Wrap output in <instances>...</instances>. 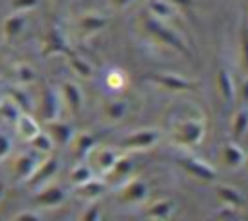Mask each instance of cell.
<instances>
[{
  "label": "cell",
  "instance_id": "27",
  "mask_svg": "<svg viewBox=\"0 0 248 221\" xmlns=\"http://www.w3.org/2000/svg\"><path fill=\"white\" fill-rule=\"evenodd\" d=\"M215 192H217V196L227 204V205H234V207H240L242 204H244V198H242V194L238 192V190H234V188H231V186H217L215 188Z\"/></svg>",
  "mask_w": 248,
  "mask_h": 221
},
{
  "label": "cell",
  "instance_id": "14",
  "mask_svg": "<svg viewBox=\"0 0 248 221\" xmlns=\"http://www.w3.org/2000/svg\"><path fill=\"white\" fill-rule=\"evenodd\" d=\"M60 52H70L68 45H66V39L64 35L60 33L58 27H52L46 37H45V45H43V54L45 56H50V54H60Z\"/></svg>",
  "mask_w": 248,
  "mask_h": 221
},
{
  "label": "cell",
  "instance_id": "41",
  "mask_svg": "<svg viewBox=\"0 0 248 221\" xmlns=\"http://www.w3.org/2000/svg\"><path fill=\"white\" fill-rule=\"evenodd\" d=\"M176 8H190L194 4V0H170Z\"/></svg>",
  "mask_w": 248,
  "mask_h": 221
},
{
  "label": "cell",
  "instance_id": "33",
  "mask_svg": "<svg viewBox=\"0 0 248 221\" xmlns=\"http://www.w3.org/2000/svg\"><path fill=\"white\" fill-rule=\"evenodd\" d=\"M105 112H107V116H108L110 120H118V118H122L124 112H126V103H124V101H108V103L105 105Z\"/></svg>",
  "mask_w": 248,
  "mask_h": 221
},
{
  "label": "cell",
  "instance_id": "31",
  "mask_svg": "<svg viewBox=\"0 0 248 221\" xmlns=\"http://www.w3.org/2000/svg\"><path fill=\"white\" fill-rule=\"evenodd\" d=\"M130 171H132V161H130L128 157H120V155H118V159H116L114 165L107 171V174H110V176H114V178H124Z\"/></svg>",
  "mask_w": 248,
  "mask_h": 221
},
{
  "label": "cell",
  "instance_id": "26",
  "mask_svg": "<svg viewBox=\"0 0 248 221\" xmlns=\"http://www.w3.org/2000/svg\"><path fill=\"white\" fill-rule=\"evenodd\" d=\"M248 132V107H240L232 118V138L240 140Z\"/></svg>",
  "mask_w": 248,
  "mask_h": 221
},
{
  "label": "cell",
  "instance_id": "16",
  "mask_svg": "<svg viewBox=\"0 0 248 221\" xmlns=\"http://www.w3.org/2000/svg\"><path fill=\"white\" fill-rule=\"evenodd\" d=\"M14 128H16V132H17L23 140H27V142L41 130L39 120L33 118L31 112H19V116H17L16 122H14Z\"/></svg>",
  "mask_w": 248,
  "mask_h": 221
},
{
  "label": "cell",
  "instance_id": "29",
  "mask_svg": "<svg viewBox=\"0 0 248 221\" xmlns=\"http://www.w3.org/2000/svg\"><path fill=\"white\" fill-rule=\"evenodd\" d=\"M68 62H70V66H72V70H74L76 74H79L81 78H91L93 68H91V64H89L85 58H81V56H78V54L68 52Z\"/></svg>",
  "mask_w": 248,
  "mask_h": 221
},
{
  "label": "cell",
  "instance_id": "11",
  "mask_svg": "<svg viewBox=\"0 0 248 221\" xmlns=\"http://www.w3.org/2000/svg\"><path fill=\"white\" fill-rule=\"evenodd\" d=\"M157 140H159V132H157V130L143 128V130H138V132L130 134L126 140H122V147L143 149V147H151Z\"/></svg>",
  "mask_w": 248,
  "mask_h": 221
},
{
  "label": "cell",
  "instance_id": "42",
  "mask_svg": "<svg viewBox=\"0 0 248 221\" xmlns=\"http://www.w3.org/2000/svg\"><path fill=\"white\" fill-rule=\"evenodd\" d=\"M240 91H242V101H244V103H248V79H246V81L242 83Z\"/></svg>",
  "mask_w": 248,
  "mask_h": 221
},
{
  "label": "cell",
  "instance_id": "40",
  "mask_svg": "<svg viewBox=\"0 0 248 221\" xmlns=\"http://www.w3.org/2000/svg\"><path fill=\"white\" fill-rule=\"evenodd\" d=\"M99 217H101V215H99V207H97V205H91V207L81 215L83 221H97Z\"/></svg>",
  "mask_w": 248,
  "mask_h": 221
},
{
  "label": "cell",
  "instance_id": "30",
  "mask_svg": "<svg viewBox=\"0 0 248 221\" xmlns=\"http://www.w3.org/2000/svg\"><path fill=\"white\" fill-rule=\"evenodd\" d=\"M19 107L12 101V99H8V97H4L2 101H0V118H4V120H10L12 124L16 122V118L19 116Z\"/></svg>",
  "mask_w": 248,
  "mask_h": 221
},
{
  "label": "cell",
  "instance_id": "9",
  "mask_svg": "<svg viewBox=\"0 0 248 221\" xmlns=\"http://www.w3.org/2000/svg\"><path fill=\"white\" fill-rule=\"evenodd\" d=\"M25 23H27V19H25V14L23 12H12L8 17H4V21H2V37H4V41H14V39H17L21 33H23V29H25Z\"/></svg>",
  "mask_w": 248,
  "mask_h": 221
},
{
  "label": "cell",
  "instance_id": "6",
  "mask_svg": "<svg viewBox=\"0 0 248 221\" xmlns=\"http://www.w3.org/2000/svg\"><path fill=\"white\" fill-rule=\"evenodd\" d=\"M66 200V192L58 184H43L35 196V204L41 207H56Z\"/></svg>",
  "mask_w": 248,
  "mask_h": 221
},
{
  "label": "cell",
  "instance_id": "1",
  "mask_svg": "<svg viewBox=\"0 0 248 221\" xmlns=\"http://www.w3.org/2000/svg\"><path fill=\"white\" fill-rule=\"evenodd\" d=\"M143 27H145L157 41H161L163 45H167V47H170V48H174V50H178V52H182V54H188V48H186L184 41H182L169 25H165L163 19H159V17H155V16L145 17V19H143Z\"/></svg>",
  "mask_w": 248,
  "mask_h": 221
},
{
  "label": "cell",
  "instance_id": "19",
  "mask_svg": "<svg viewBox=\"0 0 248 221\" xmlns=\"http://www.w3.org/2000/svg\"><path fill=\"white\" fill-rule=\"evenodd\" d=\"M147 8L159 19H172L176 14V6L170 0H147Z\"/></svg>",
  "mask_w": 248,
  "mask_h": 221
},
{
  "label": "cell",
  "instance_id": "18",
  "mask_svg": "<svg viewBox=\"0 0 248 221\" xmlns=\"http://www.w3.org/2000/svg\"><path fill=\"white\" fill-rule=\"evenodd\" d=\"M105 188H107V184H105L103 180L91 176L89 180H85V182H81V184H76V194L81 196V198L93 200V198L101 196V194L105 192Z\"/></svg>",
  "mask_w": 248,
  "mask_h": 221
},
{
  "label": "cell",
  "instance_id": "5",
  "mask_svg": "<svg viewBox=\"0 0 248 221\" xmlns=\"http://www.w3.org/2000/svg\"><path fill=\"white\" fill-rule=\"evenodd\" d=\"M56 171H58V159H54V157L41 159L39 165H37V169L33 171V174H31L25 182H27V186H31V188L43 186V184H46V182L56 174Z\"/></svg>",
  "mask_w": 248,
  "mask_h": 221
},
{
  "label": "cell",
  "instance_id": "46",
  "mask_svg": "<svg viewBox=\"0 0 248 221\" xmlns=\"http://www.w3.org/2000/svg\"><path fill=\"white\" fill-rule=\"evenodd\" d=\"M244 163H246V167H248V161H244Z\"/></svg>",
  "mask_w": 248,
  "mask_h": 221
},
{
  "label": "cell",
  "instance_id": "32",
  "mask_svg": "<svg viewBox=\"0 0 248 221\" xmlns=\"http://www.w3.org/2000/svg\"><path fill=\"white\" fill-rule=\"evenodd\" d=\"M93 176V169L87 167V165H76L72 171H70V180L74 184H81L85 180H89Z\"/></svg>",
  "mask_w": 248,
  "mask_h": 221
},
{
  "label": "cell",
  "instance_id": "44",
  "mask_svg": "<svg viewBox=\"0 0 248 221\" xmlns=\"http://www.w3.org/2000/svg\"><path fill=\"white\" fill-rule=\"evenodd\" d=\"M2 196H4V184L0 182V202H2Z\"/></svg>",
  "mask_w": 248,
  "mask_h": 221
},
{
  "label": "cell",
  "instance_id": "2",
  "mask_svg": "<svg viewBox=\"0 0 248 221\" xmlns=\"http://www.w3.org/2000/svg\"><path fill=\"white\" fill-rule=\"evenodd\" d=\"M203 136V120L186 118L174 126V140L182 145H196Z\"/></svg>",
  "mask_w": 248,
  "mask_h": 221
},
{
  "label": "cell",
  "instance_id": "17",
  "mask_svg": "<svg viewBox=\"0 0 248 221\" xmlns=\"http://www.w3.org/2000/svg\"><path fill=\"white\" fill-rule=\"evenodd\" d=\"M70 142H72V147H74V155L76 157H85L91 151V147L97 143V138L89 132H78V134L72 136Z\"/></svg>",
  "mask_w": 248,
  "mask_h": 221
},
{
  "label": "cell",
  "instance_id": "23",
  "mask_svg": "<svg viewBox=\"0 0 248 221\" xmlns=\"http://www.w3.org/2000/svg\"><path fill=\"white\" fill-rule=\"evenodd\" d=\"M14 74H16V81H17V85H31L35 79H37V72H35V68L31 66V64H27V62H21V64H16V68H14Z\"/></svg>",
  "mask_w": 248,
  "mask_h": 221
},
{
  "label": "cell",
  "instance_id": "43",
  "mask_svg": "<svg viewBox=\"0 0 248 221\" xmlns=\"http://www.w3.org/2000/svg\"><path fill=\"white\" fill-rule=\"evenodd\" d=\"M132 0H114V6H118V8H122V6H126V4H130Z\"/></svg>",
  "mask_w": 248,
  "mask_h": 221
},
{
  "label": "cell",
  "instance_id": "4",
  "mask_svg": "<svg viewBox=\"0 0 248 221\" xmlns=\"http://www.w3.org/2000/svg\"><path fill=\"white\" fill-rule=\"evenodd\" d=\"M39 161H41V153H37L35 149H29V151H25V153H19L14 161H12V174H14V180H27L31 174H33V171L37 169V165H39Z\"/></svg>",
  "mask_w": 248,
  "mask_h": 221
},
{
  "label": "cell",
  "instance_id": "28",
  "mask_svg": "<svg viewBox=\"0 0 248 221\" xmlns=\"http://www.w3.org/2000/svg\"><path fill=\"white\" fill-rule=\"evenodd\" d=\"M174 209V204L170 200H159L155 202L151 207H147L145 215L147 217H155V219H167Z\"/></svg>",
  "mask_w": 248,
  "mask_h": 221
},
{
  "label": "cell",
  "instance_id": "38",
  "mask_svg": "<svg viewBox=\"0 0 248 221\" xmlns=\"http://www.w3.org/2000/svg\"><path fill=\"white\" fill-rule=\"evenodd\" d=\"M43 217L39 215V213H35V211H29V209H25L23 213H17V215H14V221H41Z\"/></svg>",
  "mask_w": 248,
  "mask_h": 221
},
{
  "label": "cell",
  "instance_id": "35",
  "mask_svg": "<svg viewBox=\"0 0 248 221\" xmlns=\"http://www.w3.org/2000/svg\"><path fill=\"white\" fill-rule=\"evenodd\" d=\"M240 52H242V66L248 72V25L242 27V37H240Z\"/></svg>",
  "mask_w": 248,
  "mask_h": 221
},
{
  "label": "cell",
  "instance_id": "34",
  "mask_svg": "<svg viewBox=\"0 0 248 221\" xmlns=\"http://www.w3.org/2000/svg\"><path fill=\"white\" fill-rule=\"evenodd\" d=\"M41 0H10V8L12 12H31L39 6Z\"/></svg>",
  "mask_w": 248,
  "mask_h": 221
},
{
  "label": "cell",
  "instance_id": "21",
  "mask_svg": "<svg viewBox=\"0 0 248 221\" xmlns=\"http://www.w3.org/2000/svg\"><path fill=\"white\" fill-rule=\"evenodd\" d=\"M223 161H225V165H229V167H240V165H244L246 157H244L242 149H240L234 142H227V143L223 145Z\"/></svg>",
  "mask_w": 248,
  "mask_h": 221
},
{
  "label": "cell",
  "instance_id": "20",
  "mask_svg": "<svg viewBox=\"0 0 248 221\" xmlns=\"http://www.w3.org/2000/svg\"><path fill=\"white\" fill-rule=\"evenodd\" d=\"M217 87H219V93L223 95L225 101H232L234 99V79L229 74V70L221 68L217 72Z\"/></svg>",
  "mask_w": 248,
  "mask_h": 221
},
{
  "label": "cell",
  "instance_id": "36",
  "mask_svg": "<svg viewBox=\"0 0 248 221\" xmlns=\"http://www.w3.org/2000/svg\"><path fill=\"white\" fill-rule=\"evenodd\" d=\"M12 151V140L0 132V161H4Z\"/></svg>",
  "mask_w": 248,
  "mask_h": 221
},
{
  "label": "cell",
  "instance_id": "8",
  "mask_svg": "<svg viewBox=\"0 0 248 221\" xmlns=\"http://www.w3.org/2000/svg\"><path fill=\"white\" fill-rule=\"evenodd\" d=\"M147 79L159 83L161 87L165 89H170V91H188V89H194L196 83L186 79V78H180V76H174V74H149Z\"/></svg>",
  "mask_w": 248,
  "mask_h": 221
},
{
  "label": "cell",
  "instance_id": "25",
  "mask_svg": "<svg viewBox=\"0 0 248 221\" xmlns=\"http://www.w3.org/2000/svg\"><path fill=\"white\" fill-rule=\"evenodd\" d=\"M29 145H31V149H35L37 153H50L52 147H54V142H52V138L46 134V130H45V132L39 130V132L29 140Z\"/></svg>",
  "mask_w": 248,
  "mask_h": 221
},
{
  "label": "cell",
  "instance_id": "22",
  "mask_svg": "<svg viewBox=\"0 0 248 221\" xmlns=\"http://www.w3.org/2000/svg\"><path fill=\"white\" fill-rule=\"evenodd\" d=\"M8 99H12L17 107H19V110L21 112H31L33 110V105H31V97L27 95V91H25V87L23 85H19V87H12L10 91H8V95H6Z\"/></svg>",
  "mask_w": 248,
  "mask_h": 221
},
{
  "label": "cell",
  "instance_id": "12",
  "mask_svg": "<svg viewBox=\"0 0 248 221\" xmlns=\"http://www.w3.org/2000/svg\"><path fill=\"white\" fill-rule=\"evenodd\" d=\"M45 128H46V134L52 138V142L58 143V145L70 143V140H72V136H74L72 126H70L68 122H64V120H58V118L45 122Z\"/></svg>",
  "mask_w": 248,
  "mask_h": 221
},
{
  "label": "cell",
  "instance_id": "7",
  "mask_svg": "<svg viewBox=\"0 0 248 221\" xmlns=\"http://www.w3.org/2000/svg\"><path fill=\"white\" fill-rule=\"evenodd\" d=\"M178 163H180V167H182L184 171H188L192 176H196V178H200V180H203V182L215 180V176H217V173H215L205 161H202V159L184 157V159H180Z\"/></svg>",
  "mask_w": 248,
  "mask_h": 221
},
{
  "label": "cell",
  "instance_id": "45",
  "mask_svg": "<svg viewBox=\"0 0 248 221\" xmlns=\"http://www.w3.org/2000/svg\"><path fill=\"white\" fill-rule=\"evenodd\" d=\"M2 99H4V95H2V93H0V101H2Z\"/></svg>",
  "mask_w": 248,
  "mask_h": 221
},
{
  "label": "cell",
  "instance_id": "24",
  "mask_svg": "<svg viewBox=\"0 0 248 221\" xmlns=\"http://www.w3.org/2000/svg\"><path fill=\"white\" fill-rule=\"evenodd\" d=\"M107 17L105 16H97V14H87L79 19V29L85 31V33H95V31H101L105 25H107Z\"/></svg>",
  "mask_w": 248,
  "mask_h": 221
},
{
  "label": "cell",
  "instance_id": "15",
  "mask_svg": "<svg viewBox=\"0 0 248 221\" xmlns=\"http://www.w3.org/2000/svg\"><path fill=\"white\" fill-rule=\"evenodd\" d=\"M87 155H91L95 169H97V171H103V173H107V171L114 165V161L118 159V153H116L114 149H108V147H95V145L91 147V151H89Z\"/></svg>",
  "mask_w": 248,
  "mask_h": 221
},
{
  "label": "cell",
  "instance_id": "37",
  "mask_svg": "<svg viewBox=\"0 0 248 221\" xmlns=\"http://www.w3.org/2000/svg\"><path fill=\"white\" fill-rule=\"evenodd\" d=\"M107 83H108L110 87H114V89H120V87L124 85V76H122L120 72H112V74H108Z\"/></svg>",
  "mask_w": 248,
  "mask_h": 221
},
{
  "label": "cell",
  "instance_id": "10",
  "mask_svg": "<svg viewBox=\"0 0 248 221\" xmlns=\"http://www.w3.org/2000/svg\"><path fill=\"white\" fill-rule=\"evenodd\" d=\"M60 99L64 101V105L70 109V112H79L81 105H83V93L81 87L74 81H64L60 85Z\"/></svg>",
  "mask_w": 248,
  "mask_h": 221
},
{
  "label": "cell",
  "instance_id": "3",
  "mask_svg": "<svg viewBox=\"0 0 248 221\" xmlns=\"http://www.w3.org/2000/svg\"><path fill=\"white\" fill-rule=\"evenodd\" d=\"M60 103H62L60 93H58L54 87L46 85V87L43 89L41 99H39V105H37V114H39V118H41L43 122H48V120L58 118V114H60Z\"/></svg>",
  "mask_w": 248,
  "mask_h": 221
},
{
  "label": "cell",
  "instance_id": "13",
  "mask_svg": "<svg viewBox=\"0 0 248 221\" xmlns=\"http://www.w3.org/2000/svg\"><path fill=\"white\" fill-rule=\"evenodd\" d=\"M147 196V182L141 180V178H136V180H130L122 190H120V202H126V204H136V202H141L145 200Z\"/></svg>",
  "mask_w": 248,
  "mask_h": 221
},
{
  "label": "cell",
  "instance_id": "39",
  "mask_svg": "<svg viewBox=\"0 0 248 221\" xmlns=\"http://www.w3.org/2000/svg\"><path fill=\"white\" fill-rule=\"evenodd\" d=\"M234 211H236V207H234V205H229V207L219 209V211H217V217H219V219H234V217H236Z\"/></svg>",
  "mask_w": 248,
  "mask_h": 221
}]
</instances>
